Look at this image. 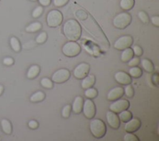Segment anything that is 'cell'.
<instances>
[{
    "instance_id": "obj_8",
    "label": "cell",
    "mask_w": 159,
    "mask_h": 141,
    "mask_svg": "<svg viewBox=\"0 0 159 141\" xmlns=\"http://www.w3.org/2000/svg\"><path fill=\"white\" fill-rule=\"evenodd\" d=\"M82 111L85 116L89 119L93 118L96 115V107L90 99H88L85 100V103H83Z\"/></svg>"
},
{
    "instance_id": "obj_10",
    "label": "cell",
    "mask_w": 159,
    "mask_h": 141,
    "mask_svg": "<svg viewBox=\"0 0 159 141\" xmlns=\"http://www.w3.org/2000/svg\"><path fill=\"white\" fill-rule=\"evenodd\" d=\"M90 67L88 64L82 63L76 67L73 70L74 76L77 79H83L88 75Z\"/></svg>"
},
{
    "instance_id": "obj_7",
    "label": "cell",
    "mask_w": 159,
    "mask_h": 141,
    "mask_svg": "<svg viewBox=\"0 0 159 141\" xmlns=\"http://www.w3.org/2000/svg\"><path fill=\"white\" fill-rule=\"evenodd\" d=\"M130 104L127 100L118 99L114 101L110 106V109L115 112V113H119V112L127 109L129 108Z\"/></svg>"
},
{
    "instance_id": "obj_29",
    "label": "cell",
    "mask_w": 159,
    "mask_h": 141,
    "mask_svg": "<svg viewBox=\"0 0 159 141\" xmlns=\"http://www.w3.org/2000/svg\"><path fill=\"white\" fill-rule=\"evenodd\" d=\"M124 90L125 95H126L127 97L130 98H132L134 96V89L130 84H127Z\"/></svg>"
},
{
    "instance_id": "obj_1",
    "label": "cell",
    "mask_w": 159,
    "mask_h": 141,
    "mask_svg": "<svg viewBox=\"0 0 159 141\" xmlns=\"http://www.w3.org/2000/svg\"><path fill=\"white\" fill-rule=\"evenodd\" d=\"M63 31L65 37L70 41H78L82 34V28L75 19L68 20L64 25Z\"/></svg>"
},
{
    "instance_id": "obj_13",
    "label": "cell",
    "mask_w": 159,
    "mask_h": 141,
    "mask_svg": "<svg viewBox=\"0 0 159 141\" xmlns=\"http://www.w3.org/2000/svg\"><path fill=\"white\" fill-rule=\"evenodd\" d=\"M124 94V88L121 87H115L111 89L108 94L107 98L108 100L111 101H116L118 99H120Z\"/></svg>"
},
{
    "instance_id": "obj_19",
    "label": "cell",
    "mask_w": 159,
    "mask_h": 141,
    "mask_svg": "<svg viewBox=\"0 0 159 141\" xmlns=\"http://www.w3.org/2000/svg\"><path fill=\"white\" fill-rule=\"evenodd\" d=\"M134 0H121L120 6L124 10H130L134 7Z\"/></svg>"
},
{
    "instance_id": "obj_9",
    "label": "cell",
    "mask_w": 159,
    "mask_h": 141,
    "mask_svg": "<svg viewBox=\"0 0 159 141\" xmlns=\"http://www.w3.org/2000/svg\"><path fill=\"white\" fill-rule=\"evenodd\" d=\"M132 42L133 39L130 36H124L119 37L114 43V47L117 50H123L127 48L130 47Z\"/></svg>"
},
{
    "instance_id": "obj_38",
    "label": "cell",
    "mask_w": 159,
    "mask_h": 141,
    "mask_svg": "<svg viewBox=\"0 0 159 141\" xmlns=\"http://www.w3.org/2000/svg\"><path fill=\"white\" fill-rule=\"evenodd\" d=\"M28 126L30 128L33 129H37L39 126V124H38V123L34 120H32V121H30L29 122V124H28Z\"/></svg>"
},
{
    "instance_id": "obj_2",
    "label": "cell",
    "mask_w": 159,
    "mask_h": 141,
    "mask_svg": "<svg viewBox=\"0 0 159 141\" xmlns=\"http://www.w3.org/2000/svg\"><path fill=\"white\" fill-rule=\"evenodd\" d=\"M90 129L94 137L98 139L102 138L107 132V126L104 123L99 119H93L90 122Z\"/></svg>"
},
{
    "instance_id": "obj_17",
    "label": "cell",
    "mask_w": 159,
    "mask_h": 141,
    "mask_svg": "<svg viewBox=\"0 0 159 141\" xmlns=\"http://www.w3.org/2000/svg\"><path fill=\"white\" fill-rule=\"evenodd\" d=\"M134 53L132 49L129 47L123 50V52L121 53V59L122 62H128L132 57H134Z\"/></svg>"
},
{
    "instance_id": "obj_12",
    "label": "cell",
    "mask_w": 159,
    "mask_h": 141,
    "mask_svg": "<svg viewBox=\"0 0 159 141\" xmlns=\"http://www.w3.org/2000/svg\"><path fill=\"white\" fill-rule=\"evenodd\" d=\"M141 126V122L137 118L130 119L129 121L126 123L124 129L127 132L132 133L137 131Z\"/></svg>"
},
{
    "instance_id": "obj_3",
    "label": "cell",
    "mask_w": 159,
    "mask_h": 141,
    "mask_svg": "<svg viewBox=\"0 0 159 141\" xmlns=\"http://www.w3.org/2000/svg\"><path fill=\"white\" fill-rule=\"evenodd\" d=\"M131 16L127 13H122L118 14L113 19L114 25L118 29H123L131 22Z\"/></svg>"
},
{
    "instance_id": "obj_20",
    "label": "cell",
    "mask_w": 159,
    "mask_h": 141,
    "mask_svg": "<svg viewBox=\"0 0 159 141\" xmlns=\"http://www.w3.org/2000/svg\"><path fill=\"white\" fill-rule=\"evenodd\" d=\"M119 118L121 121L124 123H126L132 118V115L129 111H127V109H126L119 112Z\"/></svg>"
},
{
    "instance_id": "obj_22",
    "label": "cell",
    "mask_w": 159,
    "mask_h": 141,
    "mask_svg": "<svg viewBox=\"0 0 159 141\" xmlns=\"http://www.w3.org/2000/svg\"><path fill=\"white\" fill-rule=\"evenodd\" d=\"M141 64H142V67L144 69V70L146 72L150 73L153 71L154 67H153L152 62L150 61H149L147 59H144L142 60Z\"/></svg>"
},
{
    "instance_id": "obj_18",
    "label": "cell",
    "mask_w": 159,
    "mask_h": 141,
    "mask_svg": "<svg viewBox=\"0 0 159 141\" xmlns=\"http://www.w3.org/2000/svg\"><path fill=\"white\" fill-rule=\"evenodd\" d=\"M40 72V67L37 65H34L31 66L28 70L27 76L29 79H33L37 76Z\"/></svg>"
},
{
    "instance_id": "obj_26",
    "label": "cell",
    "mask_w": 159,
    "mask_h": 141,
    "mask_svg": "<svg viewBox=\"0 0 159 141\" xmlns=\"http://www.w3.org/2000/svg\"><path fill=\"white\" fill-rule=\"evenodd\" d=\"M85 95L87 98L89 99H93L96 98L98 95V91L93 88H90L86 89L85 92Z\"/></svg>"
},
{
    "instance_id": "obj_21",
    "label": "cell",
    "mask_w": 159,
    "mask_h": 141,
    "mask_svg": "<svg viewBox=\"0 0 159 141\" xmlns=\"http://www.w3.org/2000/svg\"><path fill=\"white\" fill-rule=\"evenodd\" d=\"M129 75L132 77H133L134 78H138L141 77L142 75V70L138 67H132L131 69H129Z\"/></svg>"
},
{
    "instance_id": "obj_16",
    "label": "cell",
    "mask_w": 159,
    "mask_h": 141,
    "mask_svg": "<svg viewBox=\"0 0 159 141\" xmlns=\"http://www.w3.org/2000/svg\"><path fill=\"white\" fill-rule=\"evenodd\" d=\"M95 83V77L93 75H88L83 78L82 82V87L83 89L91 88Z\"/></svg>"
},
{
    "instance_id": "obj_25",
    "label": "cell",
    "mask_w": 159,
    "mask_h": 141,
    "mask_svg": "<svg viewBox=\"0 0 159 141\" xmlns=\"http://www.w3.org/2000/svg\"><path fill=\"white\" fill-rule=\"evenodd\" d=\"M2 126L3 131L7 134H10L12 131V127L11 123L7 119H3L2 121Z\"/></svg>"
},
{
    "instance_id": "obj_32",
    "label": "cell",
    "mask_w": 159,
    "mask_h": 141,
    "mask_svg": "<svg viewBox=\"0 0 159 141\" xmlns=\"http://www.w3.org/2000/svg\"><path fill=\"white\" fill-rule=\"evenodd\" d=\"M47 38V35L45 32L41 33L36 38V42L38 44H43L45 42Z\"/></svg>"
},
{
    "instance_id": "obj_14",
    "label": "cell",
    "mask_w": 159,
    "mask_h": 141,
    "mask_svg": "<svg viewBox=\"0 0 159 141\" xmlns=\"http://www.w3.org/2000/svg\"><path fill=\"white\" fill-rule=\"evenodd\" d=\"M115 80L123 85H127L132 82L131 76L124 72H118L114 75Z\"/></svg>"
},
{
    "instance_id": "obj_39",
    "label": "cell",
    "mask_w": 159,
    "mask_h": 141,
    "mask_svg": "<svg viewBox=\"0 0 159 141\" xmlns=\"http://www.w3.org/2000/svg\"><path fill=\"white\" fill-rule=\"evenodd\" d=\"M3 63L6 65H11L14 63V61L12 58L7 57L3 60Z\"/></svg>"
},
{
    "instance_id": "obj_36",
    "label": "cell",
    "mask_w": 159,
    "mask_h": 141,
    "mask_svg": "<svg viewBox=\"0 0 159 141\" xmlns=\"http://www.w3.org/2000/svg\"><path fill=\"white\" fill-rule=\"evenodd\" d=\"M132 50H133L134 53L136 56H139V57L141 56L142 55V53H143L142 48L139 45H134L133 47V48H132Z\"/></svg>"
},
{
    "instance_id": "obj_33",
    "label": "cell",
    "mask_w": 159,
    "mask_h": 141,
    "mask_svg": "<svg viewBox=\"0 0 159 141\" xmlns=\"http://www.w3.org/2000/svg\"><path fill=\"white\" fill-rule=\"evenodd\" d=\"M139 18L140 19L144 22V23H148L149 22V18L147 16V14L144 11H140L138 14Z\"/></svg>"
},
{
    "instance_id": "obj_43",
    "label": "cell",
    "mask_w": 159,
    "mask_h": 141,
    "mask_svg": "<svg viewBox=\"0 0 159 141\" xmlns=\"http://www.w3.org/2000/svg\"><path fill=\"white\" fill-rule=\"evenodd\" d=\"M31 1H33V2H35V1H36V0H31Z\"/></svg>"
},
{
    "instance_id": "obj_23",
    "label": "cell",
    "mask_w": 159,
    "mask_h": 141,
    "mask_svg": "<svg viewBox=\"0 0 159 141\" xmlns=\"http://www.w3.org/2000/svg\"><path fill=\"white\" fill-rule=\"evenodd\" d=\"M45 95L44 93L42 92H37L35 93H34L30 98V100L32 102L34 103H37V102H40L43 101L45 99Z\"/></svg>"
},
{
    "instance_id": "obj_41",
    "label": "cell",
    "mask_w": 159,
    "mask_h": 141,
    "mask_svg": "<svg viewBox=\"0 0 159 141\" xmlns=\"http://www.w3.org/2000/svg\"><path fill=\"white\" fill-rule=\"evenodd\" d=\"M39 2L41 5L44 6H47L50 4L51 0H39Z\"/></svg>"
},
{
    "instance_id": "obj_4",
    "label": "cell",
    "mask_w": 159,
    "mask_h": 141,
    "mask_svg": "<svg viewBox=\"0 0 159 141\" xmlns=\"http://www.w3.org/2000/svg\"><path fill=\"white\" fill-rule=\"evenodd\" d=\"M63 21V16L61 12L54 10L50 11L47 16V22L49 27H56L60 25Z\"/></svg>"
},
{
    "instance_id": "obj_27",
    "label": "cell",
    "mask_w": 159,
    "mask_h": 141,
    "mask_svg": "<svg viewBox=\"0 0 159 141\" xmlns=\"http://www.w3.org/2000/svg\"><path fill=\"white\" fill-rule=\"evenodd\" d=\"M41 85L47 89H51L53 88V82L48 78H43L41 81Z\"/></svg>"
},
{
    "instance_id": "obj_6",
    "label": "cell",
    "mask_w": 159,
    "mask_h": 141,
    "mask_svg": "<svg viewBox=\"0 0 159 141\" xmlns=\"http://www.w3.org/2000/svg\"><path fill=\"white\" fill-rule=\"evenodd\" d=\"M70 77V72L65 69H61L52 75V80L56 83H63L67 81Z\"/></svg>"
},
{
    "instance_id": "obj_42",
    "label": "cell",
    "mask_w": 159,
    "mask_h": 141,
    "mask_svg": "<svg viewBox=\"0 0 159 141\" xmlns=\"http://www.w3.org/2000/svg\"><path fill=\"white\" fill-rule=\"evenodd\" d=\"M3 91V87L2 85H0V95L2 93Z\"/></svg>"
},
{
    "instance_id": "obj_5",
    "label": "cell",
    "mask_w": 159,
    "mask_h": 141,
    "mask_svg": "<svg viewBox=\"0 0 159 141\" xmlns=\"http://www.w3.org/2000/svg\"><path fill=\"white\" fill-rule=\"evenodd\" d=\"M62 52L67 57H73L81 52V47L75 41H70L63 46Z\"/></svg>"
},
{
    "instance_id": "obj_24",
    "label": "cell",
    "mask_w": 159,
    "mask_h": 141,
    "mask_svg": "<svg viewBox=\"0 0 159 141\" xmlns=\"http://www.w3.org/2000/svg\"><path fill=\"white\" fill-rule=\"evenodd\" d=\"M42 28V24L39 22H36L31 24L26 27V31L29 33H35L39 31Z\"/></svg>"
},
{
    "instance_id": "obj_34",
    "label": "cell",
    "mask_w": 159,
    "mask_h": 141,
    "mask_svg": "<svg viewBox=\"0 0 159 141\" xmlns=\"http://www.w3.org/2000/svg\"><path fill=\"white\" fill-rule=\"evenodd\" d=\"M140 63V59L138 57H132L129 62H128V65L130 67H136Z\"/></svg>"
},
{
    "instance_id": "obj_28",
    "label": "cell",
    "mask_w": 159,
    "mask_h": 141,
    "mask_svg": "<svg viewBox=\"0 0 159 141\" xmlns=\"http://www.w3.org/2000/svg\"><path fill=\"white\" fill-rule=\"evenodd\" d=\"M10 44H11V46L12 49L15 52L20 51L21 45H20L19 41L17 40V39H16V37H11V40H10Z\"/></svg>"
},
{
    "instance_id": "obj_11",
    "label": "cell",
    "mask_w": 159,
    "mask_h": 141,
    "mask_svg": "<svg viewBox=\"0 0 159 141\" xmlns=\"http://www.w3.org/2000/svg\"><path fill=\"white\" fill-rule=\"evenodd\" d=\"M107 119L109 126L114 129H118L120 126V119L119 116L115 112L110 111L107 112Z\"/></svg>"
},
{
    "instance_id": "obj_30",
    "label": "cell",
    "mask_w": 159,
    "mask_h": 141,
    "mask_svg": "<svg viewBox=\"0 0 159 141\" xmlns=\"http://www.w3.org/2000/svg\"><path fill=\"white\" fill-rule=\"evenodd\" d=\"M72 106L70 104H67L64 107L62 111V115L64 118H68L71 113Z\"/></svg>"
},
{
    "instance_id": "obj_40",
    "label": "cell",
    "mask_w": 159,
    "mask_h": 141,
    "mask_svg": "<svg viewBox=\"0 0 159 141\" xmlns=\"http://www.w3.org/2000/svg\"><path fill=\"white\" fill-rule=\"evenodd\" d=\"M153 25H156L157 27L159 26V17L158 16H153L151 19Z\"/></svg>"
},
{
    "instance_id": "obj_15",
    "label": "cell",
    "mask_w": 159,
    "mask_h": 141,
    "mask_svg": "<svg viewBox=\"0 0 159 141\" xmlns=\"http://www.w3.org/2000/svg\"><path fill=\"white\" fill-rule=\"evenodd\" d=\"M84 100L82 96H76L73 103L72 109L75 114H80L82 111Z\"/></svg>"
},
{
    "instance_id": "obj_37",
    "label": "cell",
    "mask_w": 159,
    "mask_h": 141,
    "mask_svg": "<svg viewBox=\"0 0 159 141\" xmlns=\"http://www.w3.org/2000/svg\"><path fill=\"white\" fill-rule=\"evenodd\" d=\"M69 0H54V4L57 7H62L65 6Z\"/></svg>"
},
{
    "instance_id": "obj_35",
    "label": "cell",
    "mask_w": 159,
    "mask_h": 141,
    "mask_svg": "<svg viewBox=\"0 0 159 141\" xmlns=\"http://www.w3.org/2000/svg\"><path fill=\"white\" fill-rule=\"evenodd\" d=\"M43 12V8L42 6H37L33 12V16L34 18H39Z\"/></svg>"
},
{
    "instance_id": "obj_31",
    "label": "cell",
    "mask_w": 159,
    "mask_h": 141,
    "mask_svg": "<svg viewBox=\"0 0 159 141\" xmlns=\"http://www.w3.org/2000/svg\"><path fill=\"white\" fill-rule=\"evenodd\" d=\"M124 140L125 141H138L139 139L134 134L128 132L124 135Z\"/></svg>"
}]
</instances>
